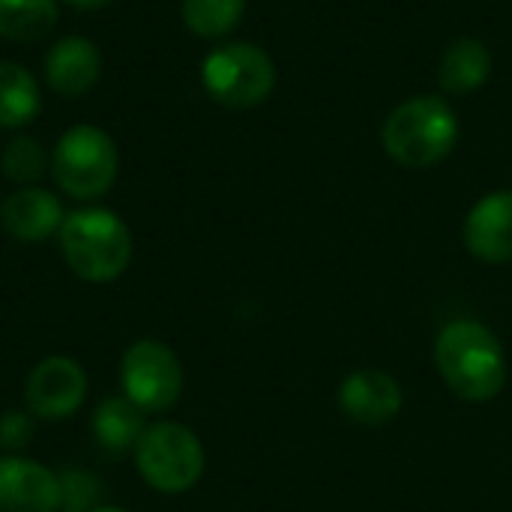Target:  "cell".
<instances>
[{"mask_svg": "<svg viewBox=\"0 0 512 512\" xmlns=\"http://www.w3.org/2000/svg\"><path fill=\"white\" fill-rule=\"evenodd\" d=\"M435 366L447 387L465 402H489L507 384V354L480 321H453L435 342Z\"/></svg>", "mask_w": 512, "mask_h": 512, "instance_id": "cell-1", "label": "cell"}, {"mask_svg": "<svg viewBox=\"0 0 512 512\" xmlns=\"http://www.w3.org/2000/svg\"><path fill=\"white\" fill-rule=\"evenodd\" d=\"M459 117L441 96H414L390 111L381 129L384 153L402 168H432L453 153Z\"/></svg>", "mask_w": 512, "mask_h": 512, "instance_id": "cell-2", "label": "cell"}, {"mask_svg": "<svg viewBox=\"0 0 512 512\" xmlns=\"http://www.w3.org/2000/svg\"><path fill=\"white\" fill-rule=\"evenodd\" d=\"M60 252L69 270L84 282H114L132 261V237L126 222L102 207H84L63 219Z\"/></svg>", "mask_w": 512, "mask_h": 512, "instance_id": "cell-3", "label": "cell"}, {"mask_svg": "<svg viewBox=\"0 0 512 512\" xmlns=\"http://www.w3.org/2000/svg\"><path fill=\"white\" fill-rule=\"evenodd\" d=\"M117 165L120 156L111 135L87 123L63 132L51 153V174L57 186L78 201L102 198L117 180Z\"/></svg>", "mask_w": 512, "mask_h": 512, "instance_id": "cell-4", "label": "cell"}, {"mask_svg": "<svg viewBox=\"0 0 512 512\" xmlns=\"http://www.w3.org/2000/svg\"><path fill=\"white\" fill-rule=\"evenodd\" d=\"M201 81L210 99L225 108H255L276 87L270 54L252 42H228L213 48L201 63Z\"/></svg>", "mask_w": 512, "mask_h": 512, "instance_id": "cell-5", "label": "cell"}, {"mask_svg": "<svg viewBox=\"0 0 512 512\" xmlns=\"http://www.w3.org/2000/svg\"><path fill=\"white\" fill-rule=\"evenodd\" d=\"M135 465L144 483L165 495L189 492L204 474V447L180 423L147 426L135 444Z\"/></svg>", "mask_w": 512, "mask_h": 512, "instance_id": "cell-6", "label": "cell"}, {"mask_svg": "<svg viewBox=\"0 0 512 512\" xmlns=\"http://www.w3.org/2000/svg\"><path fill=\"white\" fill-rule=\"evenodd\" d=\"M120 384L123 396L144 414H162L174 408L183 393V366L168 345L141 339L123 354Z\"/></svg>", "mask_w": 512, "mask_h": 512, "instance_id": "cell-7", "label": "cell"}, {"mask_svg": "<svg viewBox=\"0 0 512 512\" xmlns=\"http://www.w3.org/2000/svg\"><path fill=\"white\" fill-rule=\"evenodd\" d=\"M87 396V375L69 357H45L33 366L24 384L27 411L39 420L57 423L81 408Z\"/></svg>", "mask_w": 512, "mask_h": 512, "instance_id": "cell-8", "label": "cell"}, {"mask_svg": "<svg viewBox=\"0 0 512 512\" xmlns=\"http://www.w3.org/2000/svg\"><path fill=\"white\" fill-rule=\"evenodd\" d=\"M339 408L360 426H384L402 411V387L381 369H357L339 387Z\"/></svg>", "mask_w": 512, "mask_h": 512, "instance_id": "cell-9", "label": "cell"}, {"mask_svg": "<svg viewBox=\"0 0 512 512\" xmlns=\"http://www.w3.org/2000/svg\"><path fill=\"white\" fill-rule=\"evenodd\" d=\"M0 512H60V480L54 471L21 459H0Z\"/></svg>", "mask_w": 512, "mask_h": 512, "instance_id": "cell-10", "label": "cell"}, {"mask_svg": "<svg viewBox=\"0 0 512 512\" xmlns=\"http://www.w3.org/2000/svg\"><path fill=\"white\" fill-rule=\"evenodd\" d=\"M465 246L486 264L512 261V189L480 198L465 219Z\"/></svg>", "mask_w": 512, "mask_h": 512, "instance_id": "cell-11", "label": "cell"}, {"mask_svg": "<svg viewBox=\"0 0 512 512\" xmlns=\"http://www.w3.org/2000/svg\"><path fill=\"white\" fill-rule=\"evenodd\" d=\"M63 207L57 201V195H51L48 189H18L12 192L3 204H0V225L9 237L21 240V243H39L51 234L60 231L63 225Z\"/></svg>", "mask_w": 512, "mask_h": 512, "instance_id": "cell-12", "label": "cell"}, {"mask_svg": "<svg viewBox=\"0 0 512 512\" xmlns=\"http://www.w3.org/2000/svg\"><path fill=\"white\" fill-rule=\"evenodd\" d=\"M102 72L99 48L84 36H66L54 42L45 54V81L60 96L87 93Z\"/></svg>", "mask_w": 512, "mask_h": 512, "instance_id": "cell-13", "label": "cell"}, {"mask_svg": "<svg viewBox=\"0 0 512 512\" xmlns=\"http://www.w3.org/2000/svg\"><path fill=\"white\" fill-rule=\"evenodd\" d=\"M492 75V51L486 48L483 39L474 36H462L456 39L438 66V81L444 93L453 96H468L474 90H480Z\"/></svg>", "mask_w": 512, "mask_h": 512, "instance_id": "cell-14", "label": "cell"}, {"mask_svg": "<svg viewBox=\"0 0 512 512\" xmlns=\"http://www.w3.org/2000/svg\"><path fill=\"white\" fill-rule=\"evenodd\" d=\"M90 429L108 453H126L135 450V444L144 435V411L129 402L126 396H111L102 399L93 411Z\"/></svg>", "mask_w": 512, "mask_h": 512, "instance_id": "cell-15", "label": "cell"}, {"mask_svg": "<svg viewBox=\"0 0 512 512\" xmlns=\"http://www.w3.org/2000/svg\"><path fill=\"white\" fill-rule=\"evenodd\" d=\"M39 108L42 96L36 78L24 66L0 60V129H21L33 123Z\"/></svg>", "mask_w": 512, "mask_h": 512, "instance_id": "cell-16", "label": "cell"}, {"mask_svg": "<svg viewBox=\"0 0 512 512\" xmlns=\"http://www.w3.org/2000/svg\"><path fill=\"white\" fill-rule=\"evenodd\" d=\"M57 24V0H0V36L36 42Z\"/></svg>", "mask_w": 512, "mask_h": 512, "instance_id": "cell-17", "label": "cell"}, {"mask_svg": "<svg viewBox=\"0 0 512 512\" xmlns=\"http://www.w3.org/2000/svg\"><path fill=\"white\" fill-rule=\"evenodd\" d=\"M180 12L195 36L219 39L240 24L246 12V0H183Z\"/></svg>", "mask_w": 512, "mask_h": 512, "instance_id": "cell-18", "label": "cell"}, {"mask_svg": "<svg viewBox=\"0 0 512 512\" xmlns=\"http://www.w3.org/2000/svg\"><path fill=\"white\" fill-rule=\"evenodd\" d=\"M3 174L12 180V183H33L45 174L48 168V156L42 150V144L30 135H18L12 138L6 147H3Z\"/></svg>", "mask_w": 512, "mask_h": 512, "instance_id": "cell-19", "label": "cell"}, {"mask_svg": "<svg viewBox=\"0 0 512 512\" xmlns=\"http://www.w3.org/2000/svg\"><path fill=\"white\" fill-rule=\"evenodd\" d=\"M60 480V512H93L102 498L99 480L87 471L66 468L57 474Z\"/></svg>", "mask_w": 512, "mask_h": 512, "instance_id": "cell-20", "label": "cell"}, {"mask_svg": "<svg viewBox=\"0 0 512 512\" xmlns=\"http://www.w3.org/2000/svg\"><path fill=\"white\" fill-rule=\"evenodd\" d=\"M33 414L30 411H6L0 417V450L6 456H18L33 441Z\"/></svg>", "mask_w": 512, "mask_h": 512, "instance_id": "cell-21", "label": "cell"}, {"mask_svg": "<svg viewBox=\"0 0 512 512\" xmlns=\"http://www.w3.org/2000/svg\"><path fill=\"white\" fill-rule=\"evenodd\" d=\"M69 6H75V9H102V6H108L111 0H66Z\"/></svg>", "mask_w": 512, "mask_h": 512, "instance_id": "cell-22", "label": "cell"}, {"mask_svg": "<svg viewBox=\"0 0 512 512\" xmlns=\"http://www.w3.org/2000/svg\"><path fill=\"white\" fill-rule=\"evenodd\" d=\"M93 512H126V510H117V507H96Z\"/></svg>", "mask_w": 512, "mask_h": 512, "instance_id": "cell-23", "label": "cell"}]
</instances>
